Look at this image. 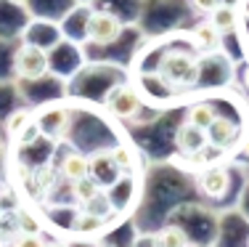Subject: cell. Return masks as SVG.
<instances>
[{"label": "cell", "mask_w": 249, "mask_h": 247, "mask_svg": "<svg viewBox=\"0 0 249 247\" xmlns=\"http://www.w3.org/2000/svg\"><path fill=\"white\" fill-rule=\"evenodd\" d=\"M157 75L164 85H194L199 80V64L186 51H167L159 58Z\"/></svg>", "instance_id": "1"}, {"label": "cell", "mask_w": 249, "mask_h": 247, "mask_svg": "<svg viewBox=\"0 0 249 247\" xmlns=\"http://www.w3.org/2000/svg\"><path fill=\"white\" fill-rule=\"evenodd\" d=\"M51 67V58L43 48L37 45H21L16 51V58H14V72L24 80H37L48 72Z\"/></svg>", "instance_id": "2"}, {"label": "cell", "mask_w": 249, "mask_h": 247, "mask_svg": "<svg viewBox=\"0 0 249 247\" xmlns=\"http://www.w3.org/2000/svg\"><path fill=\"white\" fill-rule=\"evenodd\" d=\"M85 32H88V40H90V43L109 45L122 35V21L117 19L114 14H109V11H96V14H90V19H88Z\"/></svg>", "instance_id": "3"}, {"label": "cell", "mask_w": 249, "mask_h": 247, "mask_svg": "<svg viewBox=\"0 0 249 247\" xmlns=\"http://www.w3.org/2000/svg\"><path fill=\"white\" fill-rule=\"evenodd\" d=\"M106 109L120 120H133L141 112V96L133 85H117L106 96Z\"/></svg>", "instance_id": "4"}, {"label": "cell", "mask_w": 249, "mask_h": 247, "mask_svg": "<svg viewBox=\"0 0 249 247\" xmlns=\"http://www.w3.org/2000/svg\"><path fill=\"white\" fill-rule=\"evenodd\" d=\"M204 133H207V146H212V149H217V152L231 149V146L239 141V128H236V122H231L228 117H220V114L212 120V125L207 128Z\"/></svg>", "instance_id": "5"}, {"label": "cell", "mask_w": 249, "mask_h": 247, "mask_svg": "<svg viewBox=\"0 0 249 247\" xmlns=\"http://www.w3.org/2000/svg\"><path fill=\"white\" fill-rule=\"evenodd\" d=\"M228 170L220 168V165H210V168L201 170L199 175V189L212 199H220L225 191H228Z\"/></svg>", "instance_id": "6"}, {"label": "cell", "mask_w": 249, "mask_h": 247, "mask_svg": "<svg viewBox=\"0 0 249 247\" xmlns=\"http://www.w3.org/2000/svg\"><path fill=\"white\" fill-rule=\"evenodd\" d=\"M88 162H90V170H88V175H90V178L96 181L98 186H101V184L109 186V184H114V181L122 175L120 168H117L114 160H111V152H106V154H104V152H98V154H93Z\"/></svg>", "instance_id": "7"}, {"label": "cell", "mask_w": 249, "mask_h": 247, "mask_svg": "<svg viewBox=\"0 0 249 247\" xmlns=\"http://www.w3.org/2000/svg\"><path fill=\"white\" fill-rule=\"evenodd\" d=\"M175 144L183 154H199V152L207 149V133L201 128H194L188 122H183L175 133Z\"/></svg>", "instance_id": "8"}, {"label": "cell", "mask_w": 249, "mask_h": 247, "mask_svg": "<svg viewBox=\"0 0 249 247\" xmlns=\"http://www.w3.org/2000/svg\"><path fill=\"white\" fill-rule=\"evenodd\" d=\"M88 170H90V162H88V157L80 154V152H69V154L61 160V175L69 181V184L88 178Z\"/></svg>", "instance_id": "9"}, {"label": "cell", "mask_w": 249, "mask_h": 247, "mask_svg": "<svg viewBox=\"0 0 249 247\" xmlns=\"http://www.w3.org/2000/svg\"><path fill=\"white\" fill-rule=\"evenodd\" d=\"M191 38H194V43H196L201 51H217V48H220V38H223V35L217 32L210 21H201V24H196L191 29Z\"/></svg>", "instance_id": "10"}, {"label": "cell", "mask_w": 249, "mask_h": 247, "mask_svg": "<svg viewBox=\"0 0 249 247\" xmlns=\"http://www.w3.org/2000/svg\"><path fill=\"white\" fill-rule=\"evenodd\" d=\"M154 247H188V237L180 226H164L151 237Z\"/></svg>", "instance_id": "11"}, {"label": "cell", "mask_w": 249, "mask_h": 247, "mask_svg": "<svg viewBox=\"0 0 249 247\" xmlns=\"http://www.w3.org/2000/svg\"><path fill=\"white\" fill-rule=\"evenodd\" d=\"M215 117H217V112L212 109L210 104H194V107H188V112H186V122L194 128H201V131H207Z\"/></svg>", "instance_id": "12"}, {"label": "cell", "mask_w": 249, "mask_h": 247, "mask_svg": "<svg viewBox=\"0 0 249 247\" xmlns=\"http://www.w3.org/2000/svg\"><path fill=\"white\" fill-rule=\"evenodd\" d=\"M210 24L217 29L220 35H225V32H231V29L236 27V8L233 5H217L215 11L210 14Z\"/></svg>", "instance_id": "13"}, {"label": "cell", "mask_w": 249, "mask_h": 247, "mask_svg": "<svg viewBox=\"0 0 249 247\" xmlns=\"http://www.w3.org/2000/svg\"><path fill=\"white\" fill-rule=\"evenodd\" d=\"M82 213H88V215H96V218L106 221L111 213H114V205H111V199L106 197L104 191H98L93 199H88V202H82Z\"/></svg>", "instance_id": "14"}, {"label": "cell", "mask_w": 249, "mask_h": 247, "mask_svg": "<svg viewBox=\"0 0 249 247\" xmlns=\"http://www.w3.org/2000/svg\"><path fill=\"white\" fill-rule=\"evenodd\" d=\"M98 191H101V186L90 178V175H88V178H82V181H74V184H72V194H74V199H77L80 205L88 202V199H93Z\"/></svg>", "instance_id": "15"}, {"label": "cell", "mask_w": 249, "mask_h": 247, "mask_svg": "<svg viewBox=\"0 0 249 247\" xmlns=\"http://www.w3.org/2000/svg\"><path fill=\"white\" fill-rule=\"evenodd\" d=\"M111 160H114V165L120 168V173H124V170H130L135 165V154H133V149H127V146H114V149H111Z\"/></svg>", "instance_id": "16"}, {"label": "cell", "mask_w": 249, "mask_h": 247, "mask_svg": "<svg viewBox=\"0 0 249 247\" xmlns=\"http://www.w3.org/2000/svg\"><path fill=\"white\" fill-rule=\"evenodd\" d=\"M101 226H104V221L96 218V215H88V213L77 215L74 223H72V228H74V231H80V234H93V231H98Z\"/></svg>", "instance_id": "17"}, {"label": "cell", "mask_w": 249, "mask_h": 247, "mask_svg": "<svg viewBox=\"0 0 249 247\" xmlns=\"http://www.w3.org/2000/svg\"><path fill=\"white\" fill-rule=\"evenodd\" d=\"M32 120H35V117L29 114L27 109H21V112H14V114H11V120H8V133H14V136H19V133L24 131V128H27Z\"/></svg>", "instance_id": "18"}, {"label": "cell", "mask_w": 249, "mask_h": 247, "mask_svg": "<svg viewBox=\"0 0 249 247\" xmlns=\"http://www.w3.org/2000/svg\"><path fill=\"white\" fill-rule=\"evenodd\" d=\"M11 247H45V242L40 239V234H19Z\"/></svg>", "instance_id": "19"}, {"label": "cell", "mask_w": 249, "mask_h": 247, "mask_svg": "<svg viewBox=\"0 0 249 247\" xmlns=\"http://www.w3.org/2000/svg\"><path fill=\"white\" fill-rule=\"evenodd\" d=\"M19 231L21 234H37L40 231V223H35L27 213H19Z\"/></svg>", "instance_id": "20"}, {"label": "cell", "mask_w": 249, "mask_h": 247, "mask_svg": "<svg viewBox=\"0 0 249 247\" xmlns=\"http://www.w3.org/2000/svg\"><path fill=\"white\" fill-rule=\"evenodd\" d=\"M196 11H204V14H212L217 5H223V0H191Z\"/></svg>", "instance_id": "21"}, {"label": "cell", "mask_w": 249, "mask_h": 247, "mask_svg": "<svg viewBox=\"0 0 249 247\" xmlns=\"http://www.w3.org/2000/svg\"><path fill=\"white\" fill-rule=\"evenodd\" d=\"M241 146H244V154H249V131H247V136H244V141H241Z\"/></svg>", "instance_id": "22"}, {"label": "cell", "mask_w": 249, "mask_h": 247, "mask_svg": "<svg viewBox=\"0 0 249 247\" xmlns=\"http://www.w3.org/2000/svg\"><path fill=\"white\" fill-rule=\"evenodd\" d=\"M223 3H225V5H236L239 0H223Z\"/></svg>", "instance_id": "23"}, {"label": "cell", "mask_w": 249, "mask_h": 247, "mask_svg": "<svg viewBox=\"0 0 249 247\" xmlns=\"http://www.w3.org/2000/svg\"><path fill=\"white\" fill-rule=\"evenodd\" d=\"M244 82H247V88H249V69H247V75H244Z\"/></svg>", "instance_id": "24"}, {"label": "cell", "mask_w": 249, "mask_h": 247, "mask_svg": "<svg viewBox=\"0 0 249 247\" xmlns=\"http://www.w3.org/2000/svg\"><path fill=\"white\" fill-rule=\"evenodd\" d=\"M45 247H64V245H56V242H53V245H45Z\"/></svg>", "instance_id": "25"}, {"label": "cell", "mask_w": 249, "mask_h": 247, "mask_svg": "<svg viewBox=\"0 0 249 247\" xmlns=\"http://www.w3.org/2000/svg\"><path fill=\"white\" fill-rule=\"evenodd\" d=\"M0 218H3V210H0Z\"/></svg>", "instance_id": "26"}, {"label": "cell", "mask_w": 249, "mask_h": 247, "mask_svg": "<svg viewBox=\"0 0 249 247\" xmlns=\"http://www.w3.org/2000/svg\"><path fill=\"white\" fill-rule=\"evenodd\" d=\"M247 247H249V239H247Z\"/></svg>", "instance_id": "27"}]
</instances>
